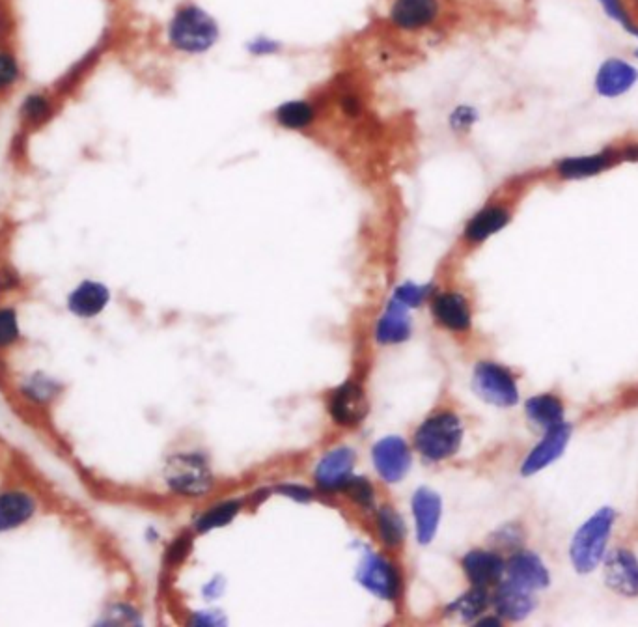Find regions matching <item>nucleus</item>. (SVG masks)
Returning <instances> with one entry per match:
<instances>
[{"instance_id":"obj_7","label":"nucleus","mask_w":638,"mask_h":627,"mask_svg":"<svg viewBox=\"0 0 638 627\" xmlns=\"http://www.w3.org/2000/svg\"><path fill=\"white\" fill-rule=\"evenodd\" d=\"M463 426L452 413H439L428 418L415 435V445L428 460H446L454 456L461 446Z\"/></svg>"},{"instance_id":"obj_1","label":"nucleus","mask_w":638,"mask_h":627,"mask_svg":"<svg viewBox=\"0 0 638 627\" xmlns=\"http://www.w3.org/2000/svg\"><path fill=\"white\" fill-rule=\"evenodd\" d=\"M222 38L219 19L196 0H180L170 10L163 40L170 53L183 58H198L211 53Z\"/></svg>"},{"instance_id":"obj_10","label":"nucleus","mask_w":638,"mask_h":627,"mask_svg":"<svg viewBox=\"0 0 638 627\" xmlns=\"http://www.w3.org/2000/svg\"><path fill=\"white\" fill-rule=\"evenodd\" d=\"M638 83V70L620 56H611L601 62L594 77V90L599 98H622Z\"/></svg>"},{"instance_id":"obj_27","label":"nucleus","mask_w":638,"mask_h":627,"mask_svg":"<svg viewBox=\"0 0 638 627\" xmlns=\"http://www.w3.org/2000/svg\"><path fill=\"white\" fill-rule=\"evenodd\" d=\"M411 335V320L407 316V307L398 299H392L385 316L377 325V340L381 344H398Z\"/></svg>"},{"instance_id":"obj_24","label":"nucleus","mask_w":638,"mask_h":627,"mask_svg":"<svg viewBox=\"0 0 638 627\" xmlns=\"http://www.w3.org/2000/svg\"><path fill=\"white\" fill-rule=\"evenodd\" d=\"M17 392L28 405L43 407L55 402L58 394L62 392V383L45 372H34L21 379V383L17 385Z\"/></svg>"},{"instance_id":"obj_22","label":"nucleus","mask_w":638,"mask_h":627,"mask_svg":"<svg viewBox=\"0 0 638 627\" xmlns=\"http://www.w3.org/2000/svg\"><path fill=\"white\" fill-rule=\"evenodd\" d=\"M508 579L515 585L523 586L527 590H540L547 588L551 583L549 572L540 557L532 553H519L508 562Z\"/></svg>"},{"instance_id":"obj_20","label":"nucleus","mask_w":638,"mask_h":627,"mask_svg":"<svg viewBox=\"0 0 638 627\" xmlns=\"http://www.w3.org/2000/svg\"><path fill=\"white\" fill-rule=\"evenodd\" d=\"M441 512H443L441 497L431 489H418L413 497V514L417 521V536L420 544H430L433 540L441 521Z\"/></svg>"},{"instance_id":"obj_30","label":"nucleus","mask_w":638,"mask_h":627,"mask_svg":"<svg viewBox=\"0 0 638 627\" xmlns=\"http://www.w3.org/2000/svg\"><path fill=\"white\" fill-rule=\"evenodd\" d=\"M23 340L19 312L12 305L0 307V353L15 348Z\"/></svg>"},{"instance_id":"obj_29","label":"nucleus","mask_w":638,"mask_h":627,"mask_svg":"<svg viewBox=\"0 0 638 627\" xmlns=\"http://www.w3.org/2000/svg\"><path fill=\"white\" fill-rule=\"evenodd\" d=\"M478 122H480V111L469 103H459L456 107H452V111L446 116V126L458 139L469 137L472 129L478 126Z\"/></svg>"},{"instance_id":"obj_32","label":"nucleus","mask_w":638,"mask_h":627,"mask_svg":"<svg viewBox=\"0 0 638 627\" xmlns=\"http://www.w3.org/2000/svg\"><path fill=\"white\" fill-rule=\"evenodd\" d=\"M245 51L254 60H265V58L282 55L286 51V43L280 42L278 38H273L269 34H256L245 43Z\"/></svg>"},{"instance_id":"obj_17","label":"nucleus","mask_w":638,"mask_h":627,"mask_svg":"<svg viewBox=\"0 0 638 627\" xmlns=\"http://www.w3.org/2000/svg\"><path fill=\"white\" fill-rule=\"evenodd\" d=\"M111 40L103 38L99 40L88 53H84L77 62L71 64L70 70L66 71L55 84L56 92L64 99L70 98L71 94L88 79V75H92V71L98 68L101 60L107 55V51L111 49Z\"/></svg>"},{"instance_id":"obj_21","label":"nucleus","mask_w":638,"mask_h":627,"mask_svg":"<svg viewBox=\"0 0 638 627\" xmlns=\"http://www.w3.org/2000/svg\"><path fill=\"white\" fill-rule=\"evenodd\" d=\"M368 413V400L359 385L346 383L334 392L331 415L342 426H355Z\"/></svg>"},{"instance_id":"obj_23","label":"nucleus","mask_w":638,"mask_h":627,"mask_svg":"<svg viewBox=\"0 0 638 627\" xmlns=\"http://www.w3.org/2000/svg\"><path fill=\"white\" fill-rule=\"evenodd\" d=\"M495 607L500 616L508 620H521L534 611L536 603L532 598V590L515 585L510 579L502 583L495 596Z\"/></svg>"},{"instance_id":"obj_15","label":"nucleus","mask_w":638,"mask_h":627,"mask_svg":"<svg viewBox=\"0 0 638 627\" xmlns=\"http://www.w3.org/2000/svg\"><path fill=\"white\" fill-rule=\"evenodd\" d=\"M569 437H571V426L569 424L560 422L553 428H549L540 445L536 446L528 454L527 460L521 467V473L525 474V476H530V474L538 473L541 469L549 467L553 461L558 460L564 454V450H566V446L569 443Z\"/></svg>"},{"instance_id":"obj_35","label":"nucleus","mask_w":638,"mask_h":627,"mask_svg":"<svg viewBox=\"0 0 638 627\" xmlns=\"http://www.w3.org/2000/svg\"><path fill=\"white\" fill-rule=\"evenodd\" d=\"M597 4L601 6V10L607 14L609 19H612L614 23H618L620 27L624 28L625 32L633 38L638 40V27L633 23L631 15L625 8L624 0H596Z\"/></svg>"},{"instance_id":"obj_9","label":"nucleus","mask_w":638,"mask_h":627,"mask_svg":"<svg viewBox=\"0 0 638 627\" xmlns=\"http://www.w3.org/2000/svg\"><path fill=\"white\" fill-rule=\"evenodd\" d=\"M472 387L487 404L512 407L519 400V392L512 374L495 363H480L474 368Z\"/></svg>"},{"instance_id":"obj_40","label":"nucleus","mask_w":638,"mask_h":627,"mask_svg":"<svg viewBox=\"0 0 638 627\" xmlns=\"http://www.w3.org/2000/svg\"><path fill=\"white\" fill-rule=\"evenodd\" d=\"M187 549H189V538H181L180 542L172 545V549L168 551L170 560H181V558L187 557Z\"/></svg>"},{"instance_id":"obj_19","label":"nucleus","mask_w":638,"mask_h":627,"mask_svg":"<svg viewBox=\"0 0 638 627\" xmlns=\"http://www.w3.org/2000/svg\"><path fill=\"white\" fill-rule=\"evenodd\" d=\"M25 83V64L12 36L0 32V101L10 98Z\"/></svg>"},{"instance_id":"obj_5","label":"nucleus","mask_w":638,"mask_h":627,"mask_svg":"<svg viewBox=\"0 0 638 627\" xmlns=\"http://www.w3.org/2000/svg\"><path fill=\"white\" fill-rule=\"evenodd\" d=\"M614 517L612 508H603L575 532L569 555L577 572H594L601 564L611 538Z\"/></svg>"},{"instance_id":"obj_25","label":"nucleus","mask_w":638,"mask_h":627,"mask_svg":"<svg viewBox=\"0 0 638 627\" xmlns=\"http://www.w3.org/2000/svg\"><path fill=\"white\" fill-rule=\"evenodd\" d=\"M433 314L450 331H467L471 327V308L459 293H443L433 303Z\"/></svg>"},{"instance_id":"obj_8","label":"nucleus","mask_w":638,"mask_h":627,"mask_svg":"<svg viewBox=\"0 0 638 627\" xmlns=\"http://www.w3.org/2000/svg\"><path fill=\"white\" fill-rule=\"evenodd\" d=\"M168 488L187 497H200L213 486L208 463L195 454H178L170 458L165 469Z\"/></svg>"},{"instance_id":"obj_28","label":"nucleus","mask_w":638,"mask_h":627,"mask_svg":"<svg viewBox=\"0 0 638 627\" xmlns=\"http://www.w3.org/2000/svg\"><path fill=\"white\" fill-rule=\"evenodd\" d=\"M527 415L536 426L549 430L564 420V405L553 394H540L528 400Z\"/></svg>"},{"instance_id":"obj_39","label":"nucleus","mask_w":638,"mask_h":627,"mask_svg":"<svg viewBox=\"0 0 638 627\" xmlns=\"http://www.w3.org/2000/svg\"><path fill=\"white\" fill-rule=\"evenodd\" d=\"M280 491L286 495V497H292L295 501H310V491L305 488H299V486H282Z\"/></svg>"},{"instance_id":"obj_38","label":"nucleus","mask_w":638,"mask_h":627,"mask_svg":"<svg viewBox=\"0 0 638 627\" xmlns=\"http://www.w3.org/2000/svg\"><path fill=\"white\" fill-rule=\"evenodd\" d=\"M21 284H23L21 275L15 271L12 265L0 267V293L14 292Z\"/></svg>"},{"instance_id":"obj_41","label":"nucleus","mask_w":638,"mask_h":627,"mask_svg":"<svg viewBox=\"0 0 638 627\" xmlns=\"http://www.w3.org/2000/svg\"><path fill=\"white\" fill-rule=\"evenodd\" d=\"M195 624L198 626H221L224 624V620H219L217 616L213 613H198V616L195 618Z\"/></svg>"},{"instance_id":"obj_14","label":"nucleus","mask_w":638,"mask_h":627,"mask_svg":"<svg viewBox=\"0 0 638 627\" xmlns=\"http://www.w3.org/2000/svg\"><path fill=\"white\" fill-rule=\"evenodd\" d=\"M605 583L622 596H638V560L627 549H614L605 558Z\"/></svg>"},{"instance_id":"obj_3","label":"nucleus","mask_w":638,"mask_h":627,"mask_svg":"<svg viewBox=\"0 0 638 627\" xmlns=\"http://www.w3.org/2000/svg\"><path fill=\"white\" fill-rule=\"evenodd\" d=\"M383 25L394 34L422 36L439 32L454 19L452 0H387Z\"/></svg>"},{"instance_id":"obj_37","label":"nucleus","mask_w":638,"mask_h":627,"mask_svg":"<svg viewBox=\"0 0 638 627\" xmlns=\"http://www.w3.org/2000/svg\"><path fill=\"white\" fill-rule=\"evenodd\" d=\"M428 295V288H418L415 284H403L402 288L396 292V297L405 307H418L422 299Z\"/></svg>"},{"instance_id":"obj_42","label":"nucleus","mask_w":638,"mask_h":627,"mask_svg":"<svg viewBox=\"0 0 638 627\" xmlns=\"http://www.w3.org/2000/svg\"><path fill=\"white\" fill-rule=\"evenodd\" d=\"M624 2L627 12H629L631 19H633V23L638 27V0H624Z\"/></svg>"},{"instance_id":"obj_33","label":"nucleus","mask_w":638,"mask_h":627,"mask_svg":"<svg viewBox=\"0 0 638 627\" xmlns=\"http://www.w3.org/2000/svg\"><path fill=\"white\" fill-rule=\"evenodd\" d=\"M489 605V596H487L484 586H476L471 592H467L465 596H461L452 609L458 611L463 618H474L478 614L484 613Z\"/></svg>"},{"instance_id":"obj_2","label":"nucleus","mask_w":638,"mask_h":627,"mask_svg":"<svg viewBox=\"0 0 638 627\" xmlns=\"http://www.w3.org/2000/svg\"><path fill=\"white\" fill-rule=\"evenodd\" d=\"M638 163V137H620L597 152L566 155L545 165V183L584 182L599 178L611 170Z\"/></svg>"},{"instance_id":"obj_26","label":"nucleus","mask_w":638,"mask_h":627,"mask_svg":"<svg viewBox=\"0 0 638 627\" xmlns=\"http://www.w3.org/2000/svg\"><path fill=\"white\" fill-rule=\"evenodd\" d=\"M463 570L474 586L495 585L504 573V562L495 553L471 551L463 558Z\"/></svg>"},{"instance_id":"obj_31","label":"nucleus","mask_w":638,"mask_h":627,"mask_svg":"<svg viewBox=\"0 0 638 627\" xmlns=\"http://www.w3.org/2000/svg\"><path fill=\"white\" fill-rule=\"evenodd\" d=\"M237 512H239V502H224L221 506L211 508L208 514H204V516L200 517V519L196 521V529L200 530V532L221 529V527L228 525V523L237 516Z\"/></svg>"},{"instance_id":"obj_4","label":"nucleus","mask_w":638,"mask_h":627,"mask_svg":"<svg viewBox=\"0 0 638 627\" xmlns=\"http://www.w3.org/2000/svg\"><path fill=\"white\" fill-rule=\"evenodd\" d=\"M331 116V94L327 84L319 86L316 92H310L306 96L286 99L269 112V120L273 126L301 137L318 135L319 129Z\"/></svg>"},{"instance_id":"obj_44","label":"nucleus","mask_w":638,"mask_h":627,"mask_svg":"<svg viewBox=\"0 0 638 627\" xmlns=\"http://www.w3.org/2000/svg\"><path fill=\"white\" fill-rule=\"evenodd\" d=\"M633 56H635V58H638V47L637 49H635V51H633Z\"/></svg>"},{"instance_id":"obj_13","label":"nucleus","mask_w":638,"mask_h":627,"mask_svg":"<svg viewBox=\"0 0 638 627\" xmlns=\"http://www.w3.org/2000/svg\"><path fill=\"white\" fill-rule=\"evenodd\" d=\"M374 463L385 482H400L411 467L409 446L400 437H385L374 446Z\"/></svg>"},{"instance_id":"obj_18","label":"nucleus","mask_w":638,"mask_h":627,"mask_svg":"<svg viewBox=\"0 0 638 627\" xmlns=\"http://www.w3.org/2000/svg\"><path fill=\"white\" fill-rule=\"evenodd\" d=\"M355 452L351 448L331 450L316 469V482L319 488L342 489L347 480L353 476Z\"/></svg>"},{"instance_id":"obj_16","label":"nucleus","mask_w":638,"mask_h":627,"mask_svg":"<svg viewBox=\"0 0 638 627\" xmlns=\"http://www.w3.org/2000/svg\"><path fill=\"white\" fill-rule=\"evenodd\" d=\"M361 585L377 598L392 600L398 594V575L385 558L366 555L359 570Z\"/></svg>"},{"instance_id":"obj_34","label":"nucleus","mask_w":638,"mask_h":627,"mask_svg":"<svg viewBox=\"0 0 638 627\" xmlns=\"http://www.w3.org/2000/svg\"><path fill=\"white\" fill-rule=\"evenodd\" d=\"M379 532H381L383 542L390 545V547L402 544V519L392 508H381V512H379Z\"/></svg>"},{"instance_id":"obj_6","label":"nucleus","mask_w":638,"mask_h":627,"mask_svg":"<svg viewBox=\"0 0 638 627\" xmlns=\"http://www.w3.org/2000/svg\"><path fill=\"white\" fill-rule=\"evenodd\" d=\"M64 103L66 99L62 98L53 86L32 88L25 92L15 107V120L19 131L17 137L27 140L30 135H36L45 127L51 126L62 111Z\"/></svg>"},{"instance_id":"obj_11","label":"nucleus","mask_w":638,"mask_h":627,"mask_svg":"<svg viewBox=\"0 0 638 627\" xmlns=\"http://www.w3.org/2000/svg\"><path fill=\"white\" fill-rule=\"evenodd\" d=\"M40 512V499L25 488L0 491V534L23 529Z\"/></svg>"},{"instance_id":"obj_12","label":"nucleus","mask_w":638,"mask_h":627,"mask_svg":"<svg viewBox=\"0 0 638 627\" xmlns=\"http://www.w3.org/2000/svg\"><path fill=\"white\" fill-rule=\"evenodd\" d=\"M111 303V290L101 280L84 279L68 293L66 308L79 320H94Z\"/></svg>"},{"instance_id":"obj_36","label":"nucleus","mask_w":638,"mask_h":627,"mask_svg":"<svg viewBox=\"0 0 638 627\" xmlns=\"http://www.w3.org/2000/svg\"><path fill=\"white\" fill-rule=\"evenodd\" d=\"M342 489H346L347 493L351 495V499L359 502L364 508L372 506V502H374V489L368 484L366 478L351 476V478L347 480L346 486Z\"/></svg>"},{"instance_id":"obj_43","label":"nucleus","mask_w":638,"mask_h":627,"mask_svg":"<svg viewBox=\"0 0 638 627\" xmlns=\"http://www.w3.org/2000/svg\"><path fill=\"white\" fill-rule=\"evenodd\" d=\"M499 620H484V622H480V626H499Z\"/></svg>"}]
</instances>
